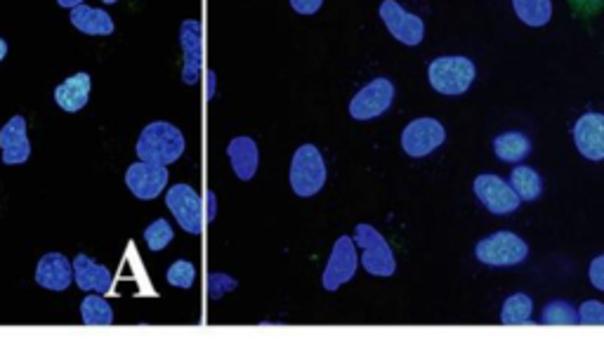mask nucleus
I'll return each instance as SVG.
<instances>
[{
  "mask_svg": "<svg viewBox=\"0 0 604 342\" xmlns=\"http://www.w3.org/2000/svg\"><path fill=\"white\" fill-rule=\"evenodd\" d=\"M180 41L182 55H185V67H182V81L187 85L199 83L203 69V24L196 19H185L180 24Z\"/></svg>",
  "mask_w": 604,
  "mask_h": 342,
  "instance_id": "f8f14e48",
  "label": "nucleus"
},
{
  "mask_svg": "<svg viewBox=\"0 0 604 342\" xmlns=\"http://www.w3.org/2000/svg\"><path fill=\"white\" fill-rule=\"evenodd\" d=\"M196 279V267L189 260H177L168 269V284L175 288H192Z\"/></svg>",
  "mask_w": 604,
  "mask_h": 342,
  "instance_id": "cd10ccee",
  "label": "nucleus"
},
{
  "mask_svg": "<svg viewBox=\"0 0 604 342\" xmlns=\"http://www.w3.org/2000/svg\"><path fill=\"white\" fill-rule=\"evenodd\" d=\"M74 281V262L62 253H48L38 260L36 284L48 291H67Z\"/></svg>",
  "mask_w": 604,
  "mask_h": 342,
  "instance_id": "dca6fc26",
  "label": "nucleus"
},
{
  "mask_svg": "<svg viewBox=\"0 0 604 342\" xmlns=\"http://www.w3.org/2000/svg\"><path fill=\"white\" fill-rule=\"evenodd\" d=\"M236 288V281L232 279V276L227 274H210L208 276V298L210 300H220L222 295L234 291Z\"/></svg>",
  "mask_w": 604,
  "mask_h": 342,
  "instance_id": "c85d7f7f",
  "label": "nucleus"
},
{
  "mask_svg": "<svg viewBox=\"0 0 604 342\" xmlns=\"http://www.w3.org/2000/svg\"><path fill=\"white\" fill-rule=\"evenodd\" d=\"M203 208H206V220L208 225L215 220V215H218V196L213 192H206V203H203Z\"/></svg>",
  "mask_w": 604,
  "mask_h": 342,
  "instance_id": "72a5a7b5",
  "label": "nucleus"
},
{
  "mask_svg": "<svg viewBox=\"0 0 604 342\" xmlns=\"http://www.w3.org/2000/svg\"><path fill=\"white\" fill-rule=\"evenodd\" d=\"M227 156L239 180H253L260 166V151L255 140H251V137H234L227 147Z\"/></svg>",
  "mask_w": 604,
  "mask_h": 342,
  "instance_id": "a211bd4d",
  "label": "nucleus"
},
{
  "mask_svg": "<svg viewBox=\"0 0 604 342\" xmlns=\"http://www.w3.org/2000/svg\"><path fill=\"white\" fill-rule=\"evenodd\" d=\"M477 69L468 57H437L435 62L428 67L430 85L439 95L458 97L465 95L470 90L472 81H475Z\"/></svg>",
  "mask_w": 604,
  "mask_h": 342,
  "instance_id": "f03ea898",
  "label": "nucleus"
},
{
  "mask_svg": "<svg viewBox=\"0 0 604 342\" xmlns=\"http://www.w3.org/2000/svg\"><path fill=\"white\" fill-rule=\"evenodd\" d=\"M475 255L489 267H515L529 258V246L517 234L496 232L477 243Z\"/></svg>",
  "mask_w": 604,
  "mask_h": 342,
  "instance_id": "39448f33",
  "label": "nucleus"
},
{
  "mask_svg": "<svg viewBox=\"0 0 604 342\" xmlns=\"http://www.w3.org/2000/svg\"><path fill=\"white\" fill-rule=\"evenodd\" d=\"M354 243L361 248V267L371 276H392L397 272L395 253L376 227L357 225Z\"/></svg>",
  "mask_w": 604,
  "mask_h": 342,
  "instance_id": "20e7f679",
  "label": "nucleus"
},
{
  "mask_svg": "<svg viewBox=\"0 0 604 342\" xmlns=\"http://www.w3.org/2000/svg\"><path fill=\"white\" fill-rule=\"evenodd\" d=\"M579 321L590 326H604V305L597 300L583 302L579 309Z\"/></svg>",
  "mask_w": 604,
  "mask_h": 342,
  "instance_id": "c756f323",
  "label": "nucleus"
},
{
  "mask_svg": "<svg viewBox=\"0 0 604 342\" xmlns=\"http://www.w3.org/2000/svg\"><path fill=\"white\" fill-rule=\"evenodd\" d=\"M515 15L529 26H546L553 17V3L550 0H512Z\"/></svg>",
  "mask_w": 604,
  "mask_h": 342,
  "instance_id": "5701e85b",
  "label": "nucleus"
},
{
  "mask_svg": "<svg viewBox=\"0 0 604 342\" xmlns=\"http://www.w3.org/2000/svg\"><path fill=\"white\" fill-rule=\"evenodd\" d=\"M0 151L5 166H22L31 156V142L26 135V118L12 116L0 130Z\"/></svg>",
  "mask_w": 604,
  "mask_h": 342,
  "instance_id": "4468645a",
  "label": "nucleus"
},
{
  "mask_svg": "<svg viewBox=\"0 0 604 342\" xmlns=\"http://www.w3.org/2000/svg\"><path fill=\"white\" fill-rule=\"evenodd\" d=\"M359 267V255H357V243L350 236H340L333 246L331 258H328V265L324 269V276H321V284H324L326 291H338L340 286L347 284V281L354 279Z\"/></svg>",
  "mask_w": 604,
  "mask_h": 342,
  "instance_id": "6e6552de",
  "label": "nucleus"
},
{
  "mask_svg": "<svg viewBox=\"0 0 604 342\" xmlns=\"http://www.w3.org/2000/svg\"><path fill=\"white\" fill-rule=\"evenodd\" d=\"M531 309H534V302H531L529 295L524 293H515L505 300L503 312H501V321L508 326H522L529 324L531 319Z\"/></svg>",
  "mask_w": 604,
  "mask_h": 342,
  "instance_id": "393cba45",
  "label": "nucleus"
},
{
  "mask_svg": "<svg viewBox=\"0 0 604 342\" xmlns=\"http://www.w3.org/2000/svg\"><path fill=\"white\" fill-rule=\"evenodd\" d=\"M57 5H59V8H69V10H74L76 5H83V0H57Z\"/></svg>",
  "mask_w": 604,
  "mask_h": 342,
  "instance_id": "c9c22d12",
  "label": "nucleus"
},
{
  "mask_svg": "<svg viewBox=\"0 0 604 342\" xmlns=\"http://www.w3.org/2000/svg\"><path fill=\"white\" fill-rule=\"evenodd\" d=\"M291 189L302 199L319 194L326 184V163L314 144H302L291 161Z\"/></svg>",
  "mask_w": 604,
  "mask_h": 342,
  "instance_id": "7ed1b4c3",
  "label": "nucleus"
},
{
  "mask_svg": "<svg viewBox=\"0 0 604 342\" xmlns=\"http://www.w3.org/2000/svg\"><path fill=\"white\" fill-rule=\"evenodd\" d=\"M510 184L522 201H536L543 192V180L534 168L517 166L510 175Z\"/></svg>",
  "mask_w": 604,
  "mask_h": 342,
  "instance_id": "4be33fe9",
  "label": "nucleus"
},
{
  "mask_svg": "<svg viewBox=\"0 0 604 342\" xmlns=\"http://www.w3.org/2000/svg\"><path fill=\"white\" fill-rule=\"evenodd\" d=\"M166 206L175 215V220L180 222V227L189 234H201L203 227L208 225L203 201L189 184H175L173 189H168Z\"/></svg>",
  "mask_w": 604,
  "mask_h": 342,
  "instance_id": "423d86ee",
  "label": "nucleus"
},
{
  "mask_svg": "<svg viewBox=\"0 0 604 342\" xmlns=\"http://www.w3.org/2000/svg\"><path fill=\"white\" fill-rule=\"evenodd\" d=\"M90 88H93V81H90V74H85V71L69 76L67 81L59 83L55 88L57 107L67 111V114H78L90 100Z\"/></svg>",
  "mask_w": 604,
  "mask_h": 342,
  "instance_id": "f3484780",
  "label": "nucleus"
},
{
  "mask_svg": "<svg viewBox=\"0 0 604 342\" xmlns=\"http://www.w3.org/2000/svg\"><path fill=\"white\" fill-rule=\"evenodd\" d=\"M472 189H475L477 199L484 203V208L494 215H508L520 208L522 199L512 189V184L498 175H479Z\"/></svg>",
  "mask_w": 604,
  "mask_h": 342,
  "instance_id": "1a4fd4ad",
  "label": "nucleus"
},
{
  "mask_svg": "<svg viewBox=\"0 0 604 342\" xmlns=\"http://www.w3.org/2000/svg\"><path fill=\"white\" fill-rule=\"evenodd\" d=\"M380 19H383L387 31L404 45H418L425 36V24L418 15L406 12L397 0H383L380 3Z\"/></svg>",
  "mask_w": 604,
  "mask_h": 342,
  "instance_id": "9b49d317",
  "label": "nucleus"
},
{
  "mask_svg": "<svg viewBox=\"0 0 604 342\" xmlns=\"http://www.w3.org/2000/svg\"><path fill=\"white\" fill-rule=\"evenodd\" d=\"M173 227L168 225V220H154L151 225L144 229V241H147V246L151 251H163V248H168V243L173 241Z\"/></svg>",
  "mask_w": 604,
  "mask_h": 342,
  "instance_id": "bb28decb",
  "label": "nucleus"
},
{
  "mask_svg": "<svg viewBox=\"0 0 604 342\" xmlns=\"http://www.w3.org/2000/svg\"><path fill=\"white\" fill-rule=\"evenodd\" d=\"M494 151L505 163H520L529 156L531 142L524 133H503L494 140Z\"/></svg>",
  "mask_w": 604,
  "mask_h": 342,
  "instance_id": "412c9836",
  "label": "nucleus"
},
{
  "mask_svg": "<svg viewBox=\"0 0 604 342\" xmlns=\"http://www.w3.org/2000/svg\"><path fill=\"white\" fill-rule=\"evenodd\" d=\"M588 276H590V284H593L597 291H604V255L590 262Z\"/></svg>",
  "mask_w": 604,
  "mask_h": 342,
  "instance_id": "7c9ffc66",
  "label": "nucleus"
},
{
  "mask_svg": "<svg viewBox=\"0 0 604 342\" xmlns=\"http://www.w3.org/2000/svg\"><path fill=\"white\" fill-rule=\"evenodd\" d=\"M571 5H574L579 12L590 15V12H597L600 8H604V0H571Z\"/></svg>",
  "mask_w": 604,
  "mask_h": 342,
  "instance_id": "473e14b6",
  "label": "nucleus"
},
{
  "mask_svg": "<svg viewBox=\"0 0 604 342\" xmlns=\"http://www.w3.org/2000/svg\"><path fill=\"white\" fill-rule=\"evenodd\" d=\"M574 142L588 161H604V114H583L574 126Z\"/></svg>",
  "mask_w": 604,
  "mask_h": 342,
  "instance_id": "2eb2a0df",
  "label": "nucleus"
},
{
  "mask_svg": "<svg viewBox=\"0 0 604 342\" xmlns=\"http://www.w3.org/2000/svg\"><path fill=\"white\" fill-rule=\"evenodd\" d=\"M446 140L444 126L435 118H416L411 121L409 126L404 128L402 133V149L411 159H423L435 151L437 147H442Z\"/></svg>",
  "mask_w": 604,
  "mask_h": 342,
  "instance_id": "9d476101",
  "label": "nucleus"
},
{
  "mask_svg": "<svg viewBox=\"0 0 604 342\" xmlns=\"http://www.w3.org/2000/svg\"><path fill=\"white\" fill-rule=\"evenodd\" d=\"M321 5H324V0H291V8L298 15H314L321 10Z\"/></svg>",
  "mask_w": 604,
  "mask_h": 342,
  "instance_id": "2f4dec72",
  "label": "nucleus"
},
{
  "mask_svg": "<svg viewBox=\"0 0 604 342\" xmlns=\"http://www.w3.org/2000/svg\"><path fill=\"white\" fill-rule=\"evenodd\" d=\"M71 24L76 26L78 31H83L85 36H111L114 34V19H111L109 12H104L100 8H90V5H76L71 10Z\"/></svg>",
  "mask_w": 604,
  "mask_h": 342,
  "instance_id": "aec40b11",
  "label": "nucleus"
},
{
  "mask_svg": "<svg viewBox=\"0 0 604 342\" xmlns=\"http://www.w3.org/2000/svg\"><path fill=\"white\" fill-rule=\"evenodd\" d=\"M392 100H395V85L390 78H373L352 97L350 116L354 121H371L383 116L392 107Z\"/></svg>",
  "mask_w": 604,
  "mask_h": 342,
  "instance_id": "0eeeda50",
  "label": "nucleus"
},
{
  "mask_svg": "<svg viewBox=\"0 0 604 342\" xmlns=\"http://www.w3.org/2000/svg\"><path fill=\"white\" fill-rule=\"evenodd\" d=\"M187 142L180 128H175L173 123L154 121L142 130L140 140H137V156L140 161L156 163V166H170L185 154Z\"/></svg>",
  "mask_w": 604,
  "mask_h": 342,
  "instance_id": "f257e3e1",
  "label": "nucleus"
},
{
  "mask_svg": "<svg viewBox=\"0 0 604 342\" xmlns=\"http://www.w3.org/2000/svg\"><path fill=\"white\" fill-rule=\"evenodd\" d=\"M74 281L81 291H93V293H109L111 284H114V276L104 265H97L93 258L88 255H78L74 260Z\"/></svg>",
  "mask_w": 604,
  "mask_h": 342,
  "instance_id": "6ab92c4d",
  "label": "nucleus"
},
{
  "mask_svg": "<svg viewBox=\"0 0 604 342\" xmlns=\"http://www.w3.org/2000/svg\"><path fill=\"white\" fill-rule=\"evenodd\" d=\"M104 3H107V5H111V3H118V0H104Z\"/></svg>",
  "mask_w": 604,
  "mask_h": 342,
  "instance_id": "4c0bfd02",
  "label": "nucleus"
},
{
  "mask_svg": "<svg viewBox=\"0 0 604 342\" xmlns=\"http://www.w3.org/2000/svg\"><path fill=\"white\" fill-rule=\"evenodd\" d=\"M541 321H543V324H550V326L581 324V321H579V312H576V309L571 307L569 302H562V300L550 302V305L546 309H543Z\"/></svg>",
  "mask_w": 604,
  "mask_h": 342,
  "instance_id": "a878e982",
  "label": "nucleus"
},
{
  "mask_svg": "<svg viewBox=\"0 0 604 342\" xmlns=\"http://www.w3.org/2000/svg\"><path fill=\"white\" fill-rule=\"evenodd\" d=\"M8 50H10L8 41H5V38H0V62H3L5 55H8Z\"/></svg>",
  "mask_w": 604,
  "mask_h": 342,
  "instance_id": "e433bc0d",
  "label": "nucleus"
},
{
  "mask_svg": "<svg viewBox=\"0 0 604 342\" xmlns=\"http://www.w3.org/2000/svg\"><path fill=\"white\" fill-rule=\"evenodd\" d=\"M81 319L85 326H111L114 324V309L100 295H90L81 302Z\"/></svg>",
  "mask_w": 604,
  "mask_h": 342,
  "instance_id": "b1692460",
  "label": "nucleus"
},
{
  "mask_svg": "<svg viewBox=\"0 0 604 342\" xmlns=\"http://www.w3.org/2000/svg\"><path fill=\"white\" fill-rule=\"evenodd\" d=\"M203 76H206V97L213 100V97L218 95V74H215L213 69H208Z\"/></svg>",
  "mask_w": 604,
  "mask_h": 342,
  "instance_id": "f704fd0d",
  "label": "nucleus"
},
{
  "mask_svg": "<svg viewBox=\"0 0 604 342\" xmlns=\"http://www.w3.org/2000/svg\"><path fill=\"white\" fill-rule=\"evenodd\" d=\"M168 166H156V163L137 161L126 170V184L137 199L151 201L156 199L168 184Z\"/></svg>",
  "mask_w": 604,
  "mask_h": 342,
  "instance_id": "ddd939ff",
  "label": "nucleus"
}]
</instances>
